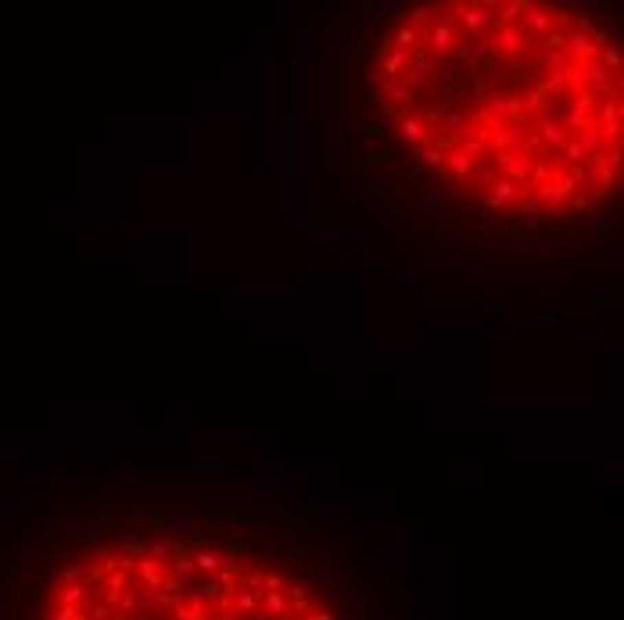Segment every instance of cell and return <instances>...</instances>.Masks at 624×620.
<instances>
[{"label": "cell", "instance_id": "1", "mask_svg": "<svg viewBox=\"0 0 624 620\" xmlns=\"http://www.w3.org/2000/svg\"><path fill=\"white\" fill-rule=\"evenodd\" d=\"M445 11H452V25L459 29V36L467 33L470 40H485L495 29V14L485 11L481 4H463V0H456V4H445Z\"/></svg>", "mask_w": 624, "mask_h": 620}, {"label": "cell", "instance_id": "2", "mask_svg": "<svg viewBox=\"0 0 624 620\" xmlns=\"http://www.w3.org/2000/svg\"><path fill=\"white\" fill-rule=\"evenodd\" d=\"M237 477H244V481H251V484H259V481H305L309 477V463L305 459H280V463H259V466H251V470H244V473H237Z\"/></svg>", "mask_w": 624, "mask_h": 620}, {"label": "cell", "instance_id": "3", "mask_svg": "<svg viewBox=\"0 0 624 620\" xmlns=\"http://www.w3.org/2000/svg\"><path fill=\"white\" fill-rule=\"evenodd\" d=\"M459 43H463V36H459V29L452 22H435V25L424 29V51H427L430 61L435 58H452Z\"/></svg>", "mask_w": 624, "mask_h": 620}, {"label": "cell", "instance_id": "4", "mask_svg": "<svg viewBox=\"0 0 624 620\" xmlns=\"http://www.w3.org/2000/svg\"><path fill=\"white\" fill-rule=\"evenodd\" d=\"M564 54H567V61H570L574 69H585L588 61H592L596 47H592V22H588V19H581L574 29H567V36H564Z\"/></svg>", "mask_w": 624, "mask_h": 620}, {"label": "cell", "instance_id": "5", "mask_svg": "<svg viewBox=\"0 0 624 620\" xmlns=\"http://www.w3.org/2000/svg\"><path fill=\"white\" fill-rule=\"evenodd\" d=\"M517 25L524 29L527 40H542V36H549L553 29H556V14L546 4H531V0H527V8H524V14H520Z\"/></svg>", "mask_w": 624, "mask_h": 620}, {"label": "cell", "instance_id": "6", "mask_svg": "<svg viewBox=\"0 0 624 620\" xmlns=\"http://www.w3.org/2000/svg\"><path fill=\"white\" fill-rule=\"evenodd\" d=\"M564 130H567V136H578V133L596 130V101H592L585 90L578 93V97H574V104H570V111H567Z\"/></svg>", "mask_w": 624, "mask_h": 620}, {"label": "cell", "instance_id": "7", "mask_svg": "<svg viewBox=\"0 0 624 620\" xmlns=\"http://www.w3.org/2000/svg\"><path fill=\"white\" fill-rule=\"evenodd\" d=\"M481 198H485V212H492V215H495V212H506L513 201H527V190L499 176V180H495V183L485 190Z\"/></svg>", "mask_w": 624, "mask_h": 620}, {"label": "cell", "instance_id": "8", "mask_svg": "<svg viewBox=\"0 0 624 620\" xmlns=\"http://www.w3.org/2000/svg\"><path fill=\"white\" fill-rule=\"evenodd\" d=\"M420 219L427 222V226H449V222H452L449 198L438 194V190H424V194H420Z\"/></svg>", "mask_w": 624, "mask_h": 620}, {"label": "cell", "instance_id": "9", "mask_svg": "<svg viewBox=\"0 0 624 620\" xmlns=\"http://www.w3.org/2000/svg\"><path fill=\"white\" fill-rule=\"evenodd\" d=\"M524 43H527V36H524L520 25H495V33H492L495 54H502V58H520Z\"/></svg>", "mask_w": 624, "mask_h": 620}, {"label": "cell", "instance_id": "10", "mask_svg": "<svg viewBox=\"0 0 624 620\" xmlns=\"http://www.w3.org/2000/svg\"><path fill=\"white\" fill-rule=\"evenodd\" d=\"M395 130H398L402 147H427V144H435V130L424 126L420 119H402V122H395Z\"/></svg>", "mask_w": 624, "mask_h": 620}, {"label": "cell", "instance_id": "11", "mask_svg": "<svg viewBox=\"0 0 624 620\" xmlns=\"http://www.w3.org/2000/svg\"><path fill=\"white\" fill-rule=\"evenodd\" d=\"M452 58H459V61H463V65H470V69H477V65H485V61H492V58H495V47H492V36H485V40H470V43H459Z\"/></svg>", "mask_w": 624, "mask_h": 620}, {"label": "cell", "instance_id": "12", "mask_svg": "<svg viewBox=\"0 0 624 620\" xmlns=\"http://www.w3.org/2000/svg\"><path fill=\"white\" fill-rule=\"evenodd\" d=\"M488 291L485 287H441V283H430L424 287L427 301H481Z\"/></svg>", "mask_w": 624, "mask_h": 620}, {"label": "cell", "instance_id": "13", "mask_svg": "<svg viewBox=\"0 0 624 620\" xmlns=\"http://www.w3.org/2000/svg\"><path fill=\"white\" fill-rule=\"evenodd\" d=\"M535 140L538 144H546L553 154H559V147L567 144V130H564V122H556V119H538V126H535Z\"/></svg>", "mask_w": 624, "mask_h": 620}, {"label": "cell", "instance_id": "14", "mask_svg": "<svg viewBox=\"0 0 624 620\" xmlns=\"http://www.w3.org/2000/svg\"><path fill=\"white\" fill-rule=\"evenodd\" d=\"M467 122H470V115H463V111H445L441 115V122H438V130H441V147L449 151V144L456 147L459 140H463V133H467Z\"/></svg>", "mask_w": 624, "mask_h": 620}, {"label": "cell", "instance_id": "15", "mask_svg": "<svg viewBox=\"0 0 624 620\" xmlns=\"http://www.w3.org/2000/svg\"><path fill=\"white\" fill-rule=\"evenodd\" d=\"M474 180H477V187H481V190H488L495 180H499V158H495V154L477 158L474 169H470V183H474Z\"/></svg>", "mask_w": 624, "mask_h": 620}, {"label": "cell", "instance_id": "16", "mask_svg": "<svg viewBox=\"0 0 624 620\" xmlns=\"http://www.w3.org/2000/svg\"><path fill=\"white\" fill-rule=\"evenodd\" d=\"M502 169H506V176H502V180H509V183H517V187H520L527 176H531V158L520 154V151H517V154H506V158H502Z\"/></svg>", "mask_w": 624, "mask_h": 620}, {"label": "cell", "instance_id": "17", "mask_svg": "<svg viewBox=\"0 0 624 620\" xmlns=\"http://www.w3.org/2000/svg\"><path fill=\"white\" fill-rule=\"evenodd\" d=\"M441 11H445V4H413L406 11V25H413V29H420V33H424V25H435L438 22L435 14H441Z\"/></svg>", "mask_w": 624, "mask_h": 620}, {"label": "cell", "instance_id": "18", "mask_svg": "<svg viewBox=\"0 0 624 620\" xmlns=\"http://www.w3.org/2000/svg\"><path fill=\"white\" fill-rule=\"evenodd\" d=\"M445 176H459V180H470V169H474V162L467 154H463L459 147H449L445 151Z\"/></svg>", "mask_w": 624, "mask_h": 620}, {"label": "cell", "instance_id": "19", "mask_svg": "<svg viewBox=\"0 0 624 620\" xmlns=\"http://www.w3.org/2000/svg\"><path fill=\"white\" fill-rule=\"evenodd\" d=\"M477 93H481L485 101H492V97H502V90H506V75L502 72H477Z\"/></svg>", "mask_w": 624, "mask_h": 620}, {"label": "cell", "instance_id": "20", "mask_svg": "<svg viewBox=\"0 0 624 620\" xmlns=\"http://www.w3.org/2000/svg\"><path fill=\"white\" fill-rule=\"evenodd\" d=\"M409 158H413L416 165H424V169H441V162H445V147H441V144L409 147Z\"/></svg>", "mask_w": 624, "mask_h": 620}, {"label": "cell", "instance_id": "21", "mask_svg": "<svg viewBox=\"0 0 624 620\" xmlns=\"http://www.w3.org/2000/svg\"><path fill=\"white\" fill-rule=\"evenodd\" d=\"M208 523V516L201 513H165V527L172 531H201Z\"/></svg>", "mask_w": 624, "mask_h": 620}, {"label": "cell", "instance_id": "22", "mask_svg": "<svg viewBox=\"0 0 624 620\" xmlns=\"http://www.w3.org/2000/svg\"><path fill=\"white\" fill-rule=\"evenodd\" d=\"M567 69H570V61H567L564 51H542V61H538V72L542 75H559V72H567Z\"/></svg>", "mask_w": 624, "mask_h": 620}, {"label": "cell", "instance_id": "23", "mask_svg": "<svg viewBox=\"0 0 624 620\" xmlns=\"http://www.w3.org/2000/svg\"><path fill=\"white\" fill-rule=\"evenodd\" d=\"M366 11H370L366 19L377 25V22H384V19H391L395 11H406V4H402V0H373V4L366 8Z\"/></svg>", "mask_w": 624, "mask_h": 620}, {"label": "cell", "instance_id": "24", "mask_svg": "<svg viewBox=\"0 0 624 620\" xmlns=\"http://www.w3.org/2000/svg\"><path fill=\"white\" fill-rule=\"evenodd\" d=\"M524 8H527V0H506V4H499V11H495V22L499 25H517Z\"/></svg>", "mask_w": 624, "mask_h": 620}, {"label": "cell", "instance_id": "25", "mask_svg": "<svg viewBox=\"0 0 624 620\" xmlns=\"http://www.w3.org/2000/svg\"><path fill=\"white\" fill-rule=\"evenodd\" d=\"M334 144H338V130H334V119L323 115V169H334Z\"/></svg>", "mask_w": 624, "mask_h": 620}, {"label": "cell", "instance_id": "26", "mask_svg": "<svg viewBox=\"0 0 624 620\" xmlns=\"http://www.w3.org/2000/svg\"><path fill=\"white\" fill-rule=\"evenodd\" d=\"M384 273H398V280L406 283V280H416L420 273H427V262H406V259H398L395 265L384 269Z\"/></svg>", "mask_w": 624, "mask_h": 620}, {"label": "cell", "instance_id": "27", "mask_svg": "<svg viewBox=\"0 0 624 620\" xmlns=\"http://www.w3.org/2000/svg\"><path fill=\"white\" fill-rule=\"evenodd\" d=\"M251 495H266V499H291V495H294V488L277 484V481H259V484H251Z\"/></svg>", "mask_w": 624, "mask_h": 620}, {"label": "cell", "instance_id": "28", "mask_svg": "<svg viewBox=\"0 0 624 620\" xmlns=\"http://www.w3.org/2000/svg\"><path fill=\"white\" fill-rule=\"evenodd\" d=\"M190 481L194 484H222V481H230V473H222L219 466H198L190 473Z\"/></svg>", "mask_w": 624, "mask_h": 620}, {"label": "cell", "instance_id": "29", "mask_svg": "<svg viewBox=\"0 0 624 620\" xmlns=\"http://www.w3.org/2000/svg\"><path fill=\"white\" fill-rule=\"evenodd\" d=\"M351 198L362 201V204H370V198H373V183L366 180V172H351Z\"/></svg>", "mask_w": 624, "mask_h": 620}, {"label": "cell", "instance_id": "30", "mask_svg": "<svg viewBox=\"0 0 624 620\" xmlns=\"http://www.w3.org/2000/svg\"><path fill=\"white\" fill-rule=\"evenodd\" d=\"M416 101V93L406 86V83H391V93H388V108H409Z\"/></svg>", "mask_w": 624, "mask_h": 620}, {"label": "cell", "instance_id": "31", "mask_svg": "<svg viewBox=\"0 0 624 620\" xmlns=\"http://www.w3.org/2000/svg\"><path fill=\"white\" fill-rule=\"evenodd\" d=\"M309 241L312 244H338L341 230H334V226H309Z\"/></svg>", "mask_w": 624, "mask_h": 620}, {"label": "cell", "instance_id": "32", "mask_svg": "<svg viewBox=\"0 0 624 620\" xmlns=\"http://www.w3.org/2000/svg\"><path fill=\"white\" fill-rule=\"evenodd\" d=\"M463 154L470 158V162H477V158H485L488 154V140H463V144H456Z\"/></svg>", "mask_w": 624, "mask_h": 620}, {"label": "cell", "instance_id": "33", "mask_svg": "<svg viewBox=\"0 0 624 620\" xmlns=\"http://www.w3.org/2000/svg\"><path fill=\"white\" fill-rule=\"evenodd\" d=\"M596 115H599V122H614V119H621V101H599V104H596Z\"/></svg>", "mask_w": 624, "mask_h": 620}, {"label": "cell", "instance_id": "34", "mask_svg": "<svg viewBox=\"0 0 624 620\" xmlns=\"http://www.w3.org/2000/svg\"><path fill=\"white\" fill-rule=\"evenodd\" d=\"M614 226H617V219H610V215H592V219L585 222L588 233H606V230H614Z\"/></svg>", "mask_w": 624, "mask_h": 620}, {"label": "cell", "instance_id": "35", "mask_svg": "<svg viewBox=\"0 0 624 620\" xmlns=\"http://www.w3.org/2000/svg\"><path fill=\"white\" fill-rule=\"evenodd\" d=\"M520 61H524V65H538V61H542V43L538 40H527L524 51H520Z\"/></svg>", "mask_w": 624, "mask_h": 620}, {"label": "cell", "instance_id": "36", "mask_svg": "<svg viewBox=\"0 0 624 620\" xmlns=\"http://www.w3.org/2000/svg\"><path fill=\"white\" fill-rule=\"evenodd\" d=\"M564 36H567V29H553V33L542 36L538 43H542V51H564Z\"/></svg>", "mask_w": 624, "mask_h": 620}, {"label": "cell", "instance_id": "37", "mask_svg": "<svg viewBox=\"0 0 624 620\" xmlns=\"http://www.w3.org/2000/svg\"><path fill=\"white\" fill-rule=\"evenodd\" d=\"M409 158H391V162H384V172L388 176H409Z\"/></svg>", "mask_w": 624, "mask_h": 620}, {"label": "cell", "instance_id": "38", "mask_svg": "<svg viewBox=\"0 0 624 620\" xmlns=\"http://www.w3.org/2000/svg\"><path fill=\"white\" fill-rule=\"evenodd\" d=\"M388 93H391V83H384V86H377V90L366 93V101L377 104V108H388Z\"/></svg>", "mask_w": 624, "mask_h": 620}, {"label": "cell", "instance_id": "39", "mask_svg": "<svg viewBox=\"0 0 624 620\" xmlns=\"http://www.w3.org/2000/svg\"><path fill=\"white\" fill-rule=\"evenodd\" d=\"M492 65H495V72H499V69H502V72H517V69L524 65V61H520V58H502V54H495V58H492Z\"/></svg>", "mask_w": 624, "mask_h": 620}, {"label": "cell", "instance_id": "40", "mask_svg": "<svg viewBox=\"0 0 624 620\" xmlns=\"http://www.w3.org/2000/svg\"><path fill=\"white\" fill-rule=\"evenodd\" d=\"M309 510H312L316 516H334V513H338V505H334V502H323V499H316V502H309Z\"/></svg>", "mask_w": 624, "mask_h": 620}, {"label": "cell", "instance_id": "41", "mask_svg": "<svg viewBox=\"0 0 624 620\" xmlns=\"http://www.w3.org/2000/svg\"><path fill=\"white\" fill-rule=\"evenodd\" d=\"M596 298L599 301H614V305H617V301H624V291L621 287H596Z\"/></svg>", "mask_w": 624, "mask_h": 620}, {"label": "cell", "instance_id": "42", "mask_svg": "<svg viewBox=\"0 0 624 620\" xmlns=\"http://www.w3.org/2000/svg\"><path fill=\"white\" fill-rule=\"evenodd\" d=\"M334 51V22H323V58H330Z\"/></svg>", "mask_w": 624, "mask_h": 620}, {"label": "cell", "instance_id": "43", "mask_svg": "<svg viewBox=\"0 0 624 620\" xmlns=\"http://www.w3.org/2000/svg\"><path fill=\"white\" fill-rule=\"evenodd\" d=\"M341 237H345L351 248H362V244H366V233H362V230H348V233H341Z\"/></svg>", "mask_w": 624, "mask_h": 620}, {"label": "cell", "instance_id": "44", "mask_svg": "<svg viewBox=\"0 0 624 620\" xmlns=\"http://www.w3.org/2000/svg\"><path fill=\"white\" fill-rule=\"evenodd\" d=\"M588 204H592V198H585V194H574L570 198V208L574 212H588Z\"/></svg>", "mask_w": 624, "mask_h": 620}, {"label": "cell", "instance_id": "45", "mask_svg": "<svg viewBox=\"0 0 624 620\" xmlns=\"http://www.w3.org/2000/svg\"><path fill=\"white\" fill-rule=\"evenodd\" d=\"M481 230H485V233H495V230H499V219H495L492 212H485V215H481Z\"/></svg>", "mask_w": 624, "mask_h": 620}, {"label": "cell", "instance_id": "46", "mask_svg": "<svg viewBox=\"0 0 624 620\" xmlns=\"http://www.w3.org/2000/svg\"><path fill=\"white\" fill-rule=\"evenodd\" d=\"M366 83H370V90H377V86H384V83H388V79H384V75L373 69V72H366Z\"/></svg>", "mask_w": 624, "mask_h": 620}, {"label": "cell", "instance_id": "47", "mask_svg": "<svg viewBox=\"0 0 624 620\" xmlns=\"http://www.w3.org/2000/svg\"><path fill=\"white\" fill-rule=\"evenodd\" d=\"M542 294H546V298H564V291H559V287H546Z\"/></svg>", "mask_w": 624, "mask_h": 620}]
</instances>
